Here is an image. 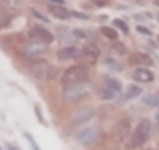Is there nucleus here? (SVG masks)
Here are the masks:
<instances>
[{"instance_id":"nucleus-1","label":"nucleus","mask_w":159,"mask_h":150,"mask_svg":"<svg viewBox=\"0 0 159 150\" xmlns=\"http://www.w3.org/2000/svg\"><path fill=\"white\" fill-rule=\"evenodd\" d=\"M92 92V83L89 82H81V83H75V85H67L62 91V99L67 103H75L83 100Z\"/></svg>"},{"instance_id":"nucleus-2","label":"nucleus","mask_w":159,"mask_h":150,"mask_svg":"<svg viewBox=\"0 0 159 150\" xmlns=\"http://www.w3.org/2000/svg\"><path fill=\"white\" fill-rule=\"evenodd\" d=\"M150 133H151V124H150V120L142 119V120L137 124L136 130L133 131V134H131V138H129V141H128L126 147H128V148H131V150L142 147V145L148 141Z\"/></svg>"},{"instance_id":"nucleus-3","label":"nucleus","mask_w":159,"mask_h":150,"mask_svg":"<svg viewBox=\"0 0 159 150\" xmlns=\"http://www.w3.org/2000/svg\"><path fill=\"white\" fill-rule=\"evenodd\" d=\"M88 73H89V70H88L86 66H81V64L72 66V67H69V69L62 73L61 83H62L64 86H67V85H75V83L86 82Z\"/></svg>"},{"instance_id":"nucleus-4","label":"nucleus","mask_w":159,"mask_h":150,"mask_svg":"<svg viewBox=\"0 0 159 150\" xmlns=\"http://www.w3.org/2000/svg\"><path fill=\"white\" fill-rule=\"evenodd\" d=\"M102 136V127L100 125H91V127H86L83 130H80L78 133H75V141L80 144V145H91L94 144L98 138Z\"/></svg>"},{"instance_id":"nucleus-5","label":"nucleus","mask_w":159,"mask_h":150,"mask_svg":"<svg viewBox=\"0 0 159 150\" xmlns=\"http://www.w3.org/2000/svg\"><path fill=\"white\" fill-rule=\"evenodd\" d=\"M50 69H52V64H50L48 61H45V59H38V58L33 59V61L30 63V67H28L30 73L33 75L34 78H38V80L47 78Z\"/></svg>"},{"instance_id":"nucleus-6","label":"nucleus","mask_w":159,"mask_h":150,"mask_svg":"<svg viewBox=\"0 0 159 150\" xmlns=\"http://www.w3.org/2000/svg\"><path fill=\"white\" fill-rule=\"evenodd\" d=\"M28 36H30L33 41H38V42H41V44H44V45H45V44H52V42L55 41V36H53L47 28L39 27V25L30 28Z\"/></svg>"},{"instance_id":"nucleus-7","label":"nucleus","mask_w":159,"mask_h":150,"mask_svg":"<svg viewBox=\"0 0 159 150\" xmlns=\"http://www.w3.org/2000/svg\"><path fill=\"white\" fill-rule=\"evenodd\" d=\"M94 116H95V108H94L92 105L83 106V108H80L78 111L73 113V116H72V124H75V125H83V124L89 122Z\"/></svg>"},{"instance_id":"nucleus-8","label":"nucleus","mask_w":159,"mask_h":150,"mask_svg":"<svg viewBox=\"0 0 159 150\" xmlns=\"http://www.w3.org/2000/svg\"><path fill=\"white\" fill-rule=\"evenodd\" d=\"M78 56H81V59L84 63H88V64H95L98 56H100V50H98V47L95 44L89 42V44H86L83 47V50H80Z\"/></svg>"},{"instance_id":"nucleus-9","label":"nucleus","mask_w":159,"mask_h":150,"mask_svg":"<svg viewBox=\"0 0 159 150\" xmlns=\"http://www.w3.org/2000/svg\"><path fill=\"white\" fill-rule=\"evenodd\" d=\"M44 50H45L44 44H41V42H38V41H33V39H31V42H28V44L24 47L22 53H24V56H27V58L36 59L41 53H44Z\"/></svg>"},{"instance_id":"nucleus-10","label":"nucleus","mask_w":159,"mask_h":150,"mask_svg":"<svg viewBox=\"0 0 159 150\" xmlns=\"http://www.w3.org/2000/svg\"><path fill=\"white\" fill-rule=\"evenodd\" d=\"M133 78L136 82H140V83H150L154 80V73L151 70H148L147 67H137L133 72Z\"/></svg>"},{"instance_id":"nucleus-11","label":"nucleus","mask_w":159,"mask_h":150,"mask_svg":"<svg viewBox=\"0 0 159 150\" xmlns=\"http://www.w3.org/2000/svg\"><path fill=\"white\" fill-rule=\"evenodd\" d=\"M128 134H129V120L122 119L114 128V136H116L117 141H123V139L128 138Z\"/></svg>"},{"instance_id":"nucleus-12","label":"nucleus","mask_w":159,"mask_h":150,"mask_svg":"<svg viewBox=\"0 0 159 150\" xmlns=\"http://www.w3.org/2000/svg\"><path fill=\"white\" fill-rule=\"evenodd\" d=\"M129 64H134V66L145 67V66H151V64H153V59H151V58H150L147 53L137 52V53H133V55H129Z\"/></svg>"},{"instance_id":"nucleus-13","label":"nucleus","mask_w":159,"mask_h":150,"mask_svg":"<svg viewBox=\"0 0 159 150\" xmlns=\"http://www.w3.org/2000/svg\"><path fill=\"white\" fill-rule=\"evenodd\" d=\"M78 55H80V50H78L76 47H73V45L62 47V49H59V50L56 52V56H58L59 59H62V61H66V59H73V58H78Z\"/></svg>"},{"instance_id":"nucleus-14","label":"nucleus","mask_w":159,"mask_h":150,"mask_svg":"<svg viewBox=\"0 0 159 150\" xmlns=\"http://www.w3.org/2000/svg\"><path fill=\"white\" fill-rule=\"evenodd\" d=\"M48 11H50L56 19H62V21H66V19H69V17H70V11H69L67 8H64L62 5L50 3V5H48Z\"/></svg>"},{"instance_id":"nucleus-15","label":"nucleus","mask_w":159,"mask_h":150,"mask_svg":"<svg viewBox=\"0 0 159 150\" xmlns=\"http://www.w3.org/2000/svg\"><path fill=\"white\" fill-rule=\"evenodd\" d=\"M105 88H108L109 91L119 94V92L122 91V83H120L119 80L112 78V77H106V78H105Z\"/></svg>"},{"instance_id":"nucleus-16","label":"nucleus","mask_w":159,"mask_h":150,"mask_svg":"<svg viewBox=\"0 0 159 150\" xmlns=\"http://www.w3.org/2000/svg\"><path fill=\"white\" fill-rule=\"evenodd\" d=\"M0 5H2L3 8H7V10L14 11V10H19L22 7V2L20 0H0Z\"/></svg>"},{"instance_id":"nucleus-17","label":"nucleus","mask_w":159,"mask_h":150,"mask_svg":"<svg viewBox=\"0 0 159 150\" xmlns=\"http://www.w3.org/2000/svg\"><path fill=\"white\" fill-rule=\"evenodd\" d=\"M102 35L105 38H108L109 41H117V38H119V33L111 27H102Z\"/></svg>"},{"instance_id":"nucleus-18","label":"nucleus","mask_w":159,"mask_h":150,"mask_svg":"<svg viewBox=\"0 0 159 150\" xmlns=\"http://www.w3.org/2000/svg\"><path fill=\"white\" fill-rule=\"evenodd\" d=\"M142 102L148 106H159V94H148L143 97Z\"/></svg>"},{"instance_id":"nucleus-19","label":"nucleus","mask_w":159,"mask_h":150,"mask_svg":"<svg viewBox=\"0 0 159 150\" xmlns=\"http://www.w3.org/2000/svg\"><path fill=\"white\" fill-rule=\"evenodd\" d=\"M142 94V88H139V86H129L128 88V91H126V99L128 100H131V99H136V97H139Z\"/></svg>"},{"instance_id":"nucleus-20","label":"nucleus","mask_w":159,"mask_h":150,"mask_svg":"<svg viewBox=\"0 0 159 150\" xmlns=\"http://www.w3.org/2000/svg\"><path fill=\"white\" fill-rule=\"evenodd\" d=\"M111 50L116 53V55H126V47L122 44V42H114L111 45Z\"/></svg>"},{"instance_id":"nucleus-21","label":"nucleus","mask_w":159,"mask_h":150,"mask_svg":"<svg viewBox=\"0 0 159 150\" xmlns=\"http://www.w3.org/2000/svg\"><path fill=\"white\" fill-rule=\"evenodd\" d=\"M10 21H11V16H10V13H7L5 10H0V28L7 27Z\"/></svg>"},{"instance_id":"nucleus-22","label":"nucleus","mask_w":159,"mask_h":150,"mask_svg":"<svg viewBox=\"0 0 159 150\" xmlns=\"http://www.w3.org/2000/svg\"><path fill=\"white\" fill-rule=\"evenodd\" d=\"M100 97H102L103 100H111V99H114V97H116V92L109 91L108 88H103V89L100 91Z\"/></svg>"},{"instance_id":"nucleus-23","label":"nucleus","mask_w":159,"mask_h":150,"mask_svg":"<svg viewBox=\"0 0 159 150\" xmlns=\"http://www.w3.org/2000/svg\"><path fill=\"white\" fill-rule=\"evenodd\" d=\"M112 24H114V25H116L117 28H120V30H122V31H123L125 35H126V33L129 31V30H128V27H126V24H125V22H123L122 19H114V21H112Z\"/></svg>"},{"instance_id":"nucleus-24","label":"nucleus","mask_w":159,"mask_h":150,"mask_svg":"<svg viewBox=\"0 0 159 150\" xmlns=\"http://www.w3.org/2000/svg\"><path fill=\"white\" fill-rule=\"evenodd\" d=\"M25 138H27V141H28V144L31 145V150H39V145L34 142V139H33V136L30 134V133H25Z\"/></svg>"},{"instance_id":"nucleus-25","label":"nucleus","mask_w":159,"mask_h":150,"mask_svg":"<svg viewBox=\"0 0 159 150\" xmlns=\"http://www.w3.org/2000/svg\"><path fill=\"white\" fill-rule=\"evenodd\" d=\"M105 64H106L108 67H112V69H116V70H120V66L116 64V61L111 59V58H106V59H105Z\"/></svg>"},{"instance_id":"nucleus-26","label":"nucleus","mask_w":159,"mask_h":150,"mask_svg":"<svg viewBox=\"0 0 159 150\" xmlns=\"http://www.w3.org/2000/svg\"><path fill=\"white\" fill-rule=\"evenodd\" d=\"M31 13H33V16H34V17H38V19H41L42 22H48V19H47L45 16H42V14H41V13H39L38 10H34V8H31Z\"/></svg>"},{"instance_id":"nucleus-27","label":"nucleus","mask_w":159,"mask_h":150,"mask_svg":"<svg viewBox=\"0 0 159 150\" xmlns=\"http://www.w3.org/2000/svg\"><path fill=\"white\" fill-rule=\"evenodd\" d=\"M34 113H36V116H38L39 122H41V124H45V120H44V117H42V113H41V106H39V105H34Z\"/></svg>"},{"instance_id":"nucleus-28","label":"nucleus","mask_w":159,"mask_h":150,"mask_svg":"<svg viewBox=\"0 0 159 150\" xmlns=\"http://www.w3.org/2000/svg\"><path fill=\"white\" fill-rule=\"evenodd\" d=\"M70 16H75V17H80V19H84V21H88V19H89V16H88V14H81L80 11H72V13H70Z\"/></svg>"},{"instance_id":"nucleus-29","label":"nucleus","mask_w":159,"mask_h":150,"mask_svg":"<svg viewBox=\"0 0 159 150\" xmlns=\"http://www.w3.org/2000/svg\"><path fill=\"white\" fill-rule=\"evenodd\" d=\"M73 36H78L80 39H83V38H86V33L81 30H73Z\"/></svg>"},{"instance_id":"nucleus-30","label":"nucleus","mask_w":159,"mask_h":150,"mask_svg":"<svg viewBox=\"0 0 159 150\" xmlns=\"http://www.w3.org/2000/svg\"><path fill=\"white\" fill-rule=\"evenodd\" d=\"M91 2H92L94 5H98V7H103V5L106 3V0H91Z\"/></svg>"},{"instance_id":"nucleus-31","label":"nucleus","mask_w":159,"mask_h":150,"mask_svg":"<svg viewBox=\"0 0 159 150\" xmlns=\"http://www.w3.org/2000/svg\"><path fill=\"white\" fill-rule=\"evenodd\" d=\"M137 31H140V33H145V35H151V31L150 30H147V28H143V27H137Z\"/></svg>"},{"instance_id":"nucleus-32","label":"nucleus","mask_w":159,"mask_h":150,"mask_svg":"<svg viewBox=\"0 0 159 150\" xmlns=\"http://www.w3.org/2000/svg\"><path fill=\"white\" fill-rule=\"evenodd\" d=\"M5 147H7V150H19V148H17L16 145H13V144H7Z\"/></svg>"},{"instance_id":"nucleus-33","label":"nucleus","mask_w":159,"mask_h":150,"mask_svg":"<svg viewBox=\"0 0 159 150\" xmlns=\"http://www.w3.org/2000/svg\"><path fill=\"white\" fill-rule=\"evenodd\" d=\"M50 3H55V5H62L64 0H50Z\"/></svg>"},{"instance_id":"nucleus-34","label":"nucleus","mask_w":159,"mask_h":150,"mask_svg":"<svg viewBox=\"0 0 159 150\" xmlns=\"http://www.w3.org/2000/svg\"><path fill=\"white\" fill-rule=\"evenodd\" d=\"M156 120H157V124H159V113L156 114Z\"/></svg>"},{"instance_id":"nucleus-35","label":"nucleus","mask_w":159,"mask_h":150,"mask_svg":"<svg viewBox=\"0 0 159 150\" xmlns=\"http://www.w3.org/2000/svg\"><path fill=\"white\" fill-rule=\"evenodd\" d=\"M157 22H159V13H157Z\"/></svg>"},{"instance_id":"nucleus-36","label":"nucleus","mask_w":159,"mask_h":150,"mask_svg":"<svg viewBox=\"0 0 159 150\" xmlns=\"http://www.w3.org/2000/svg\"><path fill=\"white\" fill-rule=\"evenodd\" d=\"M109 150H117V148H109Z\"/></svg>"},{"instance_id":"nucleus-37","label":"nucleus","mask_w":159,"mask_h":150,"mask_svg":"<svg viewBox=\"0 0 159 150\" xmlns=\"http://www.w3.org/2000/svg\"><path fill=\"white\" fill-rule=\"evenodd\" d=\"M157 41H159V38H157Z\"/></svg>"}]
</instances>
